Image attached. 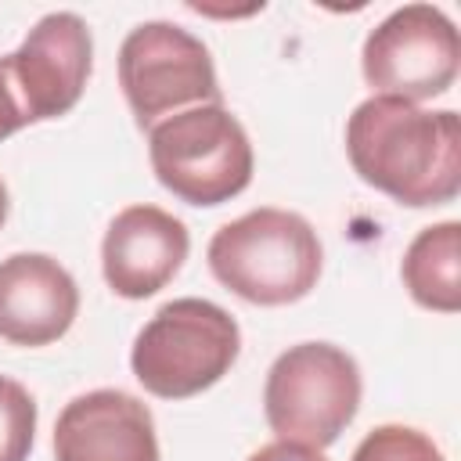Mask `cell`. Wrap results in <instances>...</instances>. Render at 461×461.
Wrapping results in <instances>:
<instances>
[{"label":"cell","mask_w":461,"mask_h":461,"mask_svg":"<svg viewBox=\"0 0 461 461\" xmlns=\"http://www.w3.org/2000/svg\"><path fill=\"white\" fill-rule=\"evenodd\" d=\"M119 86L140 130L187 104H220L209 47L173 22H140L130 29L119 47Z\"/></svg>","instance_id":"cell-6"},{"label":"cell","mask_w":461,"mask_h":461,"mask_svg":"<svg viewBox=\"0 0 461 461\" xmlns=\"http://www.w3.org/2000/svg\"><path fill=\"white\" fill-rule=\"evenodd\" d=\"M238 321L209 299H173L137 331L130 367L137 382L162 400H187L216 385L238 360Z\"/></svg>","instance_id":"cell-3"},{"label":"cell","mask_w":461,"mask_h":461,"mask_svg":"<svg viewBox=\"0 0 461 461\" xmlns=\"http://www.w3.org/2000/svg\"><path fill=\"white\" fill-rule=\"evenodd\" d=\"M54 461H158L148 403L122 389H90L54 425Z\"/></svg>","instance_id":"cell-10"},{"label":"cell","mask_w":461,"mask_h":461,"mask_svg":"<svg viewBox=\"0 0 461 461\" xmlns=\"http://www.w3.org/2000/svg\"><path fill=\"white\" fill-rule=\"evenodd\" d=\"M79 313L72 274L43 252L0 259V339L11 346L58 342Z\"/></svg>","instance_id":"cell-11"},{"label":"cell","mask_w":461,"mask_h":461,"mask_svg":"<svg viewBox=\"0 0 461 461\" xmlns=\"http://www.w3.org/2000/svg\"><path fill=\"white\" fill-rule=\"evenodd\" d=\"M191 249L187 227L158 205L122 209L101 241V270L115 295L148 299L166 288Z\"/></svg>","instance_id":"cell-9"},{"label":"cell","mask_w":461,"mask_h":461,"mask_svg":"<svg viewBox=\"0 0 461 461\" xmlns=\"http://www.w3.org/2000/svg\"><path fill=\"white\" fill-rule=\"evenodd\" d=\"M4 61L29 122H43L79 104L94 65V40L76 11H50Z\"/></svg>","instance_id":"cell-8"},{"label":"cell","mask_w":461,"mask_h":461,"mask_svg":"<svg viewBox=\"0 0 461 461\" xmlns=\"http://www.w3.org/2000/svg\"><path fill=\"white\" fill-rule=\"evenodd\" d=\"M461 40L454 22L432 4H403L385 14L364 40L360 68L367 86L385 97L425 101L454 86Z\"/></svg>","instance_id":"cell-7"},{"label":"cell","mask_w":461,"mask_h":461,"mask_svg":"<svg viewBox=\"0 0 461 461\" xmlns=\"http://www.w3.org/2000/svg\"><path fill=\"white\" fill-rule=\"evenodd\" d=\"M400 277L411 299L436 313L461 310V223L443 220L414 234L403 252Z\"/></svg>","instance_id":"cell-12"},{"label":"cell","mask_w":461,"mask_h":461,"mask_svg":"<svg viewBox=\"0 0 461 461\" xmlns=\"http://www.w3.org/2000/svg\"><path fill=\"white\" fill-rule=\"evenodd\" d=\"M158 184L187 205H223L252 184V144L223 104H194L148 130Z\"/></svg>","instance_id":"cell-4"},{"label":"cell","mask_w":461,"mask_h":461,"mask_svg":"<svg viewBox=\"0 0 461 461\" xmlns=\"http://www.w3.org/2000/svg\"><path fill=\"white\" fill-rule=\"evenodd\" d=\"M360 367L331 342H299L285 349L263 385V414L277 439L331 447L360 407Z\"/></svg>","instance_id":"cell-5"},{"label":"cell","mask_w":461,"mask_h":461,"mask_svg":"<svg viewBox=\"0 0 461 461\" xmlns=\"http://www.w3.org/2000/svg\"><path fill=\"white\" fill-rule=\"evenodd\" d=\"M205 256L212 277L256 306L299 303L317 288L324 263V249L310 220L270 205L223 223Z\"/></svg>","instance_id":"cell-2"},{"label":"cell","mask_w":461,"mask_h":461,"mask_svg":"<svg viewBox=\"0 0 461 461\" xmlns=\"http://www.w3.org/2000/svg\"><path fill=\"white\" fill-rule=\"evenodd\" d=\"M346 155L364 184L400 205H443L461 191L457 112H425L403 97L375 94L346 122Z\"/></svg>","instance_id":"cell-1"},{"label":"cell","mask_w":461,"mask_h":461,"mask_svg":"<svg viewBox=\"0 0 461 461\" xmlns=\"http://www.w3.org/2000/svg\"><path fill=\"white\" fill-rule=\"evenodd\" d=\"M349 461H443V454L421 429L378 425L357 443Z\"/></svg>","instance_id":"cell-14"},{"label":"cell","mask_w":461,"mask_h":461,"mask_svg":"<svg viewBox=\"0 0 461 461\" xmlns=\"http://www.w3.org/2000/svg\"><path fill=\"white\" fill-rule=\"evenodd\" d=\"M22 126H29V115L18 101V90L11 83V72H7V61L0 58V140H7L11 133H18Z\"/></svg>","instance_id":"cell-15"},{"label":"cell","mask_w":461,"mask_h":461,"mask_svg":"<svg viewBox=\"0 0 461 461\" xmlns=\"http://www.w3.org/2000/svg\"><path fill=\"white\" fill-rule=\"evenodd\" d=\"M4 220H7V187L0 180V227H4Z\"/></svg>","instance_id":"cell-17"},{"label":"cell","mask_w":461,"mask_h":461,"mask_svg":"<svg viewBox=\"0 0 461 461\" xmlns=\"http://www.w3.org/2000/svg\"><path fill=\"white\" fill-rule=\"evenodd\" d=\"M249 461H328L317 447H306V443H292V439H274L267 447H259Z\"/></svg>","instance_id":"cell-16"},{"label":"cell","mask_w":461,"mask_h":461,"mask_svg":"<svg viewBox=\"0 0 461 461\" xmlns=\"http://www.w3.org/2000/svg\"><path fill=\"white\" fill-rule=\"evenodd\" d=\"M36 439V400L29 389L0 375V461H29Z\"/></svg>","instance_id":"cell-13"}]
</instances>
